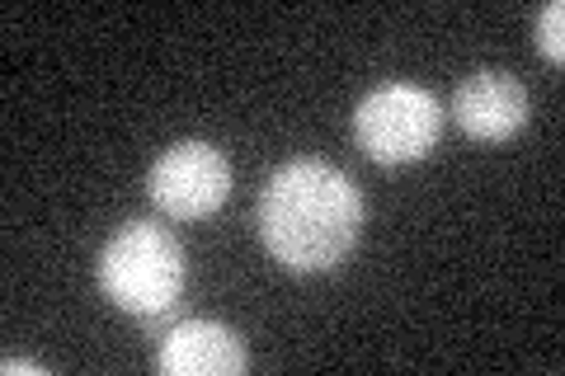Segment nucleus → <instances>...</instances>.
Masks as SVG:
<instances>
[{"label":"nucleus","instance_id":"0eeeda50","mask_svg":"<svg viewBox=\"0 0 565 376\" xmlns=\"http://www.w3.org/2000/svg\"><path fill=\"white\" fill-rule=\"evenodd\" d=\"M537 47H542V57L552 66L565 62V6L561 0H552V6L537 14Z\"/></svg>","mask_w":565,"mask_h":376},{"label":"nucleus","instance_id":"423d86ee","mask_svg":"<svg viewBox=\"0 0 565 376\" xmlns=\"http://www.w3.org/2000/svg\"><path fill=\"white\" fill-rule=\"evenodd\" d=\"M245 367H250V353L217 320H184L161 344L166 376H236Z\"/></svg>","mask_w":565,"mask_h":376},{"label":"nucleus","instance_id":"f03ea898","mask_svg":"<svg viewBox=\"0 0 565 376\" xmlns=\"http://www.w3.org/2000/svg\"><path fill=\"white\" fill-rule=\"evenodd\" d=\"M99 292L128 315H161L184 292V249L156 222L118 226L99 255Z\"/></svg>","mask_w":565,"mask_h":376},{"label":"nucleus","instance_id":"f257e3e1","mask_svg":"<svg viewBox=\"0 0 565 376\" xmlns=\"http://www.w3.org/2000/svg\"><path fill=\"white\" fill-rule=\"evenodd\" d=\"M363 230V198L353 179L326 160H288L259 193V240L292 273H326Z\"/></svg>","mask_w":565,"mask_h":376},{"label":"nucleus","instance_id":"39448f33","mask_svg":"<svg viewBox=\"0 0 565 376\" xmlns=\"http://www.w3.org/2000/svg\"><path fill=\"white\" fill-rule=\"evenodd\" d=\"M452 118L476 141H504L527 122V89L509 71H476L457 85Z\"/></svg>","mask_w":565,"mask_h":376},{"label":"nucleus","instance_id":"7ed1b4c3","mask_svg":"<svg viewBox=\"0 0 565 376\" xmlns=\"http://www.w3.org/2000/svg\"><path fill=\"white\" fill-rule=\"evenodd\" d=\"M438 132H444L438 99L429 89L401 80L363 95L359 114H353V141L377 165H415L438 147Z\"/></svg>","mask_w":565,"mask_h":376},{"label":"nucleus","instance_id":"20e7f679","mask_svg":"<svg viewBox=\"0 0 565 376\" xmlns=\"http://www.w3.org/2000/svg\"><path fill=\"white\" fill-rule=\"evenodd\" d=\"M151 203L174 222H199L207 212H217L232 193V165L212 141H180L156 155L147 174Z\"/></svg>","mask_w":565,"mask_h":376}]
</instances>
